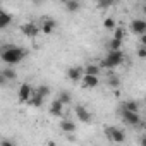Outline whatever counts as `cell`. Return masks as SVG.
<instances>
[{
  "label": "cell",
  "mask_w": 146,
  "mask_h": 146,
  "mask_svg": "<svg viewBox=\"0 0 146 146\" xmlns=\"http://www.w3.org/2000/svg\"><path fill=\"white\" fill-rule=\"evenodd\" d=\"M24 57H26V52L21 46H16V45H5L2 48V53H0V58H2L5 64H9V65L19 64Z\"/></svg>",
  "instance_id": "6da1fadb"
},
{
  "label": "cell",
  "mask_w": 146,
  "mask_h": 146,
  "mask_svg": "<svg viewBox=\"0 0 146 146\" xmlns=\"http://www.w3.org/2000/svg\"><path fill=\"white\" fill-rule=\"evenodd\" d=\"M124 62V52L122 50H108V55L102 60V67L113 69Z\"/></svg>",
  "instance_id": "7a4b0ae2"
},
{
  "label": "cell",
  "mask_w": 146,
  "mask_h": 146,
  "mask_svg": "<svg viewBox=\"0 0 146 146\" xmlns=\"http://www.w3.org/2000/svg\"><path fill=\"white\" fill-rule=\"evenodd\" d=\"M105 136H107V139H110L113 143H124L125 141V134L117 127H105Z\"/></svg>",
  "instance_id": "3957f363"
},
{
  "label": "cell",
  "mask_w": 146,
  "mask_h": 146,
  "mask_svg": "<svg viewBox=\"0 0 146 146\" xmlns=\"http://www.w3.org/2000/svg\"><path fill=\"white\" fill-rule=\"evenodd\" d=\"M122 117H124V120L129 124V125H139V122H141V117H139V113L137 112H132V110H122Z\"/></svg>",
  "instance_id": "277c9868"
},
{
  "label": "cell",
  "mask_w": 146,
  "mask_h": 146,
  "mask_svg": "<svg viewBox=\"0 0 146 146\" xmlns=\"http://www.w3.org/2000/svg\"><path fill=\"white\" fill-rule=\"evenodd\" d=\"M35 95V91H33V88L28 84V83H24V84H21V88H19V102H26L28 103V100L31 98Z\"/></svg>",
  "instance_id": "5b68a950"
},
{
  "label": "cell",
  "mask_w": 146,
  "mask_h": 146,
  "mask_svg": "<svg viewBox=\"0 0 146 146\" xmlns=\"http://www.w3.org/2000/svg\"><path fill=\"white\" fill-rule=\"evenodd\" d=\"M131 31H132L134 35H137V36L144 35V33H146V21H144V19H134V21L131 23Z\"/></svg>",
  "instance_id": "8992f818"
},
{
  "label": "cell",
  "mask_w": 146,
  "mask_h": 146,
  "mask_svg": "<svg viewBox=\"0 0 146 146\" xmlns=\"http://www.w3.org/2000/svg\"><path fill=\"white\" fill-rule=\"evenodd\" d=\"M81 84H83V88H96V86L100 84V79H98V76H95V74H84Z\"/></svg>",
  "instance_id": "52a82bcc"
},
{
  "label": "cell",
  "mask_w": 146,
  "mask_h": 146,
  "mask_svg": "<svg viewBox=\"0 0 146 146\" xmlns=\"http://www.w3.org/2000/svg\"><path fill=\"white\" fill-rule=\"evenodd\" d=\"M83 76H84V70L81 67H70V69H67V78L70 81H79V79H83Z\"/></svg>",
  "instance_id": "ba28073f"
},
{
  "label": "cell",
  "mask_w": 146,
  "mask_h": 146,
  "mask_svg": "<svg viewBox=\"0 0 146 146\" xmlns=\"http://www.w3.org/2000/svg\"><path fill=\"white\" fill-rule=\"evenodd\" d=\"M40 29L41 28H38L35 23H28V24H24L23 28H21V31L26 35V36H29V38H33V36H36L38 33H40Z\"/></svg>",
  "instance_id": "9c48e42d"
},
{
  "label": "cell",
  "mask_w": 146,
  "mask_h": 146,
  "mask_svg": "<svg viewBox=\"0 0 146 146\" xmlns=\"http://www.w3.org/2000/svg\"><path fill=\"white\" fill-rule=\"evenodd\" d=\"M76 115H78V119H79L81 122H90V120H91L90 112H88L83 105H78V107H76Z\"/></svg>",
  "instance_id": "30bf717a"
},
{
  "label": "cell",
  "mask_w": 146,
  "mask_h": 146,
  "mask_svg": "<svg viewBox=\"0 0 146 146\" xmlns=\"http://www.w3.org/2000/svg\"><path fill=\"white\" fill-rule=\"evenodd\" d=\"M53 29H55V21H53V19H45V21H41V33L50 35Z\"/></svg>",
  "instance_id": "8fae6325"
},
{
  "label": "cell",
  "mask_w": 146,
  "mask_h": 146,
  "mask_svg": "<svg viewBox=\"0 0 146 146\" xmlns=\"http://www.w3.org/2000/svg\"><path fill=\"white\" fill-rule=\"evenodd\" d=\"M62 108H64V103L57 98V100L52 103V107H50V113L55 115V117H60V115H62Z\"/></svg>",
  "instance_id": "7c38bea8"
},
{
  "label": "cell",
  "mask_w": 146,
  "mask_h": 146,
  "mask_svg": "<svg viewBox=\"0 0 146 146\" xmlns=\"http://www.w3.org/2000/svg\"><path fill=\"white\" fill-rule=\"evenodd\" d=\"M60 129H62L64 132H74V131H76V124L70 122L69 119H64V120L60 122Z\"/></svg>",
  "instance_id": "4fadbf2b"
},
{
  "label": "cell",
  "mask_w": 146,
  "mask_h": 146,
  "mask_svg": "<svg viewBox=\"0 0 146 146\" xmlns=\"http://www.w3.org/2000/svg\"><path fill=\"white\" fill-rule=\"evenodd\" d=\"M11 21H12V16L9 14V12H5V11H2V17H0V28H7L9 24H11Z\"/></svg>",
  "instance_id": "5bb4252c"
},
{
  "label": "cell",
  "mask_w": 146,
  "mask_h": 146,
  "mask_svg": "<svg viewBox=\"0 0 146 146\" xmlns=\"http://www.w3.org/2000/svg\"><path fill=\"white\" fill-rule=\"evenodd\" d=\"M84 74H95V76H98L100 74V67L95 65V64H88L84 67Z\"/></svg>",
  "instance_id": "9a60e30c"
},
{
  "label": "cell",
  "mask_w": 146,
  "mask_h": 146,
  "mask_svg": "<svg viewBox=\"0 0 146 146\" xmlns=\"http://www.w3.org/2000/svg\"><path fill=\"white\" fill-rule=\"evenodd\" d=\"M108 50H122V40L112 38V40L108 41Z\"/></svg>",
  "instance_id": "2e32d148"
},
{
  "label": "cell",
  "mask_w": 146,
  "mask_h": 146,
  "mask_svg": "<svg viewBox=\"0 0 146 146\" xmlns=\"http://www.w3.org/2000/svg\"><path fill=\"white\" fill-rule=\"evenodd\" d=\"M41 103H43V96H40V95H36V93L28 100V105H33V107H40Z\"/></svg>",
  "instance_id": "e0dca14e"
},
{
  "label": "cell",
  "mask_w": 146,
  "mask_h": 146,
  "mask_svg": "<svg viewBox=\"0 0 146 146\" xmlns=\"http://www.w3.org/2000/svg\"><path fill=\"white\" fill-rule=\"evenodd\" d=\"M65 7H67L69 12H76V11L79 9V2H78V0H67V2H65Z\"/></svg>",
  "instance_id": "ac0fdd59"
},
{
  "label": "cell",
  "mask_w": 146,
  "mask_h": 146,
  "mask_svg": "<svg viewBox=\"0 0 146 146\" xmlns=\"http://www.w3.org/2000/svg\"><path fill=\"white\" fill-rule=\"evenodd\" d=\"M58 100H60L64 105H69V103H70V100H72V96H70V93H69V91H60Z\"/></svg>",
  "instance_id": "d6986e66"
},
{
  "label": "cell",
  "mask_w": 146,
  "mask_h": 146,
  "mask_svg": "<svg viewBox=\"0 0 146 146\" xmlns=\"http://www.w3.org/2000/svg\"><path fill=\"white\" fill-rule=\"evenodd\" d=\"M2 76H5L7 79H16V76H17V74H16V70H14L12 67H7V69H4V70H2Z\"/></svg>",
  "instance_id": "ffe728a7"
},
{
  "label": "cell",
  "mask_w": 146,
  "mask_h": 146,
  "mask_svg": "<svg viewBox=\"0 0 146 146\" xmlns=\"http://www.w3.org/2000/svg\"><path fill=\"white\" fill-rule=\"evenodd\" d=\"M122 107H124L125 110H132V112H137V108H139V107H137V103H136V102H132V100L124 102V103H122Z\"/></svg>",
  "instance_id": "44dd1931"
},
{
  "label": "cell",
  "mask_w": 146,
  "mask_h": 146,
  "mask_svg": "<svg viewBox=\"0 0 146 146\" xmlns=\"http://www.w3.org/2000/svg\"><path fill=\"white\" fill-rule=\"evenodd\" d=\"M35 93H36V95H40V96H43V98H45V96H48V95H50V88H48V86H45V84H43V86H38V90H36V91H35Z\"/></svg>",
  "instance_id": "7402d4cb"
},
{
  "label": "cell",
  "mask_w": 146,
  "mask_h": 146,
  "mask_svg": "<svg viewBox=\"0 0 146 146\" xmlns=\"http://www.w3.org/2000/svg\"><path fill=\"white\" fill-rule=\"evenodd\" d=\"M96 5L100 9H108L110 5H113V0H96Z\"/></svg>",
  "instance_id": "603a6c76"
},
{
  "label": "cell",
  "mask_w": 146,
  "mask_h": 146,
  "mask_svg": "<svg viewBox=\"0 0 146 146\" xmlns=\"http://www.w3.org/2000/svg\"><path fill=\"white\" fill-rule=\"evenodd\" d=\"M103 28H105V29H115V19L107 17V19L103 21Z\"/></svg>",
  "instance_id": "cb8c5ba5"
},
{
  "label": "cell",
  "mask_w": 146,
  "mask_h": 146,
  "mask_svg": "<svg viewBox=\"0 0 146 146\" xmlns=\"http://www.w3.org/2000/svg\"><path fill=\"white\" fill-rule=\"evenodd\" d=\"M124 36H125V31H124L122 28H115L113 38H117V40H122V41H124Z\"/></svg>",
  "instance_id": "d4e9b609"
},
{
  "label": "cell",
  "mask_w": 146,
  "mask_h": 146,
  "mask_svg": "<svg viewBox=\"0 0 146 146\" xmlns=\"http://www.w3.org/2000/svg\"><path fill=\"white\" fill-rule=\"evenodd\" d=\"M137 57L139 58H146V45H141L137 48Z\"/></svg>",
  "instance_id": "484cf974"
},
{
  "label": "cell",
  "mask_w": 146,
  "mask_h": 146,
  "mask_svg": "<svg viewBox=\"0 0 146 146\" xmlns=\"http://www.w3.org/2000/svg\"><path fill=\"white\" fill-rule=\"evenodd\" d=\"M108 86L117 88V86H119V79H117V78H108Z\"/></svg>",
  "instance_id": "4316f807"
},
{
  "label": "cell",
  "mask_w": 146,
  "mask_h": 146,
  "mask_svg": "<svg viewBox=\"0 0 146 146\" xmlns=\"http://www.w3.org/2000/svg\"><path fill=\"white\" fill-rule=\"evenodd\" d=\"M141 45H146V33L141 35Z\"/></svg>",
  "instance_id": "83f0119b"
},
{
  "label": "cell",
  "mask_w": 146,
  "mask_h": 146,
  "mask_svg": "<svg viewBox=\"0 0 146 146\" xmlns=\"http://www.w3.org/2000/svg\"><path fill=\"white\" fill-rule=\"evenodd\" d=\"M141 144H143V146H146V137H143V139H141Z\"/></svg>",
  "instance_id": "f1b7e54d"
},
{
  "label": "cell",
  "mask_w": 146,
  "mask_h": 146,
  "mask_svg": "<svg viewBox=\"0 0 146 146\" xmlns=\"http://www.w3.org/2000/svg\"><path fill=\"white\" fill-rule=\"evenodd\" d=\"M143 12H144V14H146V5H144V7H143Z\"/></svg>",
  "instance_id": "f546056e"
},
{
  "label": "cell",
  "mask_w": 146,
  "mask_h": 146,
  "mask_svg": "<svg viewBox=\"0 0 146 146\" xmlns=\"http://www.w3.org/2000/svg\"><path fill=\"white\" fill-rule=\"evenodd\" d=\"M58 2H64V4H65V2H67V0H58Z\"/></svg>",
  "instance_id": "4dcf8cb0"
},
{
  "label": "cell",
  "mask_w": 146,
  "mask_h": 146,
  "mask_svg": "<svg viewBox=\"0 0 146 146\" xmlns=\"http://www.w3.org/2000/svg\"><path fill=\"white\" fill-rule=\"evenodd\" d=\"M35 2H36V4H40V2H41V0H35Z\"/></svg>",
  "instance_id": "1f68e13d"
},
{
  "label": "cell",
  "mask_w": 146,
  "mask_h": 146,
  "mask_svg": "<svg viewBox=\"0 0 146 146\" xmlns=\"http://www.w3.org/2000/svg\"><path fill=\"white\" fill-rule=\"evenodd\" d=\"M144 103H146V98H144Z\"/></svg>",
  "instance_id": "d6a6232c"
},
{
  "label": "cell",
  "mask_w": 146,
  "mask_h": 146,
  "mask_svg": "<svg viewBox=\"0 0 146 146\" xmlns=\"http://www.w3.org/2000/svg\"><path fill=\"white\" fill-rule=\"evenodd\" d=\"M144 2H146V0H144Z\"/></svg>",
  "instance_id": "836d02e7"
}]
</instances>
